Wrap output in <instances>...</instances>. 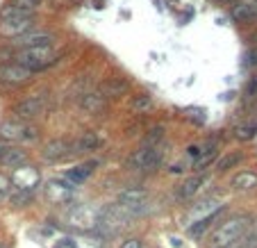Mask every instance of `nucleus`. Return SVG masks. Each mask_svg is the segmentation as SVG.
Segmentation results:
<instances>
[{"label": "nucleus", "mask_w": 257, "mask_h": 248, "mask_svg": "<svg viewBox=\"0 0 257 248\" xmlns=\"http://www.w3.org/2000/svg\"><path fill=\"white\" fill-rule=\"evenodd\" d=\"M57 62V53L53 46H41V48H21L16 53V64L28 68L30 73L34 71H44Z\"/></svg>", "instance_id": "1"}, {"label": "nucleus", "mask_w": 257, "mask_h": 248, "mask_svg": "<svg viewBox=\"0 0 257 248\" xmlns=\"http://www.w3.org/2000/svg\"><path fill=\"white\" fill-rule=\"evenodd\" d=\"M248 228H250V223H248L246 216H232V219L223 221V223L214 230L212 243L216 248H228L232 243H237L248 232Z\"/></svg>", "instance_id": "2"}, {"label": "nucleus", "mask_w": 257, "mask_h": 248, "mask_svg": "<svg viewBox=\"0 0 257 248\" xmlns=\"http://www.w3.org/2000/svg\"><path fill=\"white\" fill-rule=\"evenodd\" d=\"M162 157H164V153H162L160 146L139 148V151L130 157V166L132 169H139V171H155V169H160Z\"/></svg>", "instance_id": "3"}, {"label": "nucleus", "mask_w": 257, "mask_h": 248, "mask_svg": "<svg viewBox=\"0 0 257 248\" xmlns=\"http://www.w3.org/2000/svg\"><path fill=\"white\" fill-rule=\"evenodd\" d=\"M37 137V128L28 126L23 121H5L0 126V139L3 141H23V139H34Z\"/></svg>", "instance_id": "4"}, {"label": "nucleus", "mask_w": 257, "mask_h": 248, "mask_svg": "<svg viewBox=\"0 0 257 248\" xmlns=\"http://www.w3.org/2000/svg\"><path fill=\"white\" fill-rule=\"evenodd\" d=\"M10 178H12V187H14V189H21V191H34L41 182L39 171L34 169V166H28V164L21 166V169H14V173H12Z\"/></svg>", "instance_id": "5"}, {"label": "nucleus", "mask_w": 257, "mask_h": 248, "mask_svg": "<svg viewBox=\"0 0 257 248\" xmlns=\"http://www.w3.org/2000/svg\"><path fill=\"white\" fill-rule=\"evenodd\" d=\"M73 194H75V187H73L66 178H57V180H50L48 185H46V198L55 205L71 203Z\"/></svg>", "instance_id": "6"}, {"label": "nucleus", "mask_w": 257, "mask_h": 248, "mask_svg": "<svg viewBox=\"0 0 257 248\" xmlns=\"http://www.w3.org/2000/svg\"><path fill=\"white\" fill-rule=\"evenodd\" d=\"M34 25V19H5L0 21V37L3 39H21Z\"/></svg>", "instance_id": "7"}, {"label": "nucleus", "mask_w": 257, "mask_h": 248, "mask_svg": "<svg viewBox=\"0 0 257 248\" xmlns=\"http://www.w3.org/2000/svg\"><path fill=\"white\" fill-rule=\"evenodd\" d=\"M34 73H30L28 68L19 66L16 62L0 64V80L7 84H28Z\"/></svg>", "instance_id": "8"}, {"label": "nucleus", "mask_w": 257, "mask_h": 248, "mask_svg": "<svg viewBox=\"0 0 257 248\" xmlns=\"http://www.w3.org/2000/svg\"><path fill=\"white\" fill-rule=\"evenodd\" d=\"M68 221H71L73 228H78V230H91L98 225V214L91 207H87V205H75Z\"/></svg>", "instance_id": "9"}, {"label": "nucleus", "mask_w": 257, "mask_h": 248, "mask_svg": "<svg viewBox=\"0 0 257 248\" xmlns=\"http://www.w3.org/2000/svg\"><path fill=\"white\" fill-rule=\"evenodd\" d=\"M146 200H148V191L141 189V187H130V189L118 194V205H121L123 209H127L130 214L144 207Z\"/></svg>", "instance_id": "10"}, {"label": "nucleus", "mask_w": 257, "mask_h": 248, "mask_svg": "<svg viewBox=\"0 0 257 248\" xmlns=\"http://www.w3.org/2000/svg\"><path fill=\"white\" fill-rule=\"evenodd\" d=\"M41 112H44V98L41 96H28L21 102H16V107H14V114L19 118H23V121L41 116Z\"/></svg>", "instance_id": "11"}, {"label": "nucleus", "mask_w": 257, "mask_h": 248, "mask_svg": "<svg viewBox=\"0 0 257 248\" xmlns=\"http://www.w3.org/2000/svg\"><path fill=\"white\" fill-rule=\"evenodd\" d=\"M28 164V153L21 146H0V166L5 169H21Z\"/></svg>", "instance_id": "12"}, {"label": "nucleus", "mask_w": 257, "mask_h": 248, "mask_svg": "<svg viewBox=\"0 0 257 248\" xmlns=\"http://www.w3.org/2000/svg\"><path fill=\"white\" fill-rule=\"evenodd\" d=\"M73 153V144H68L66 139H53L44 146V157L48 162H62Z\"/></svg>", "instance_id": "13"}, {"label": "nucleus", "mask_w": 257, "mask_h": 248, "mask_svg": "<svg viewBox=\"0 0 257 248\" xmlns=\"http://www.w3.org/2000/svg\"><path fill=\"white\" fill-rule=\"evenodd\" d=\"M130 89V82L127 80H123V78H107L105 82L100 84V96L102 98H118V96H123V93Z\"/></svg>", "instance_id": "14"}, {"label": "nucleus", "mask_w": 257, "mask_h": 248, "mask_svg": "<svg viewBox=\"0 0 257 248\" xmlns=\"http://www.w3.org/2000/svg\"><path fill=\"white\" fill-rule=\"evenodd\" d=\"M55 34L50 32H28L19 39L21 48H41V46H53Z\"/></svg>", "instance_id": "15"}, {"label": "nucleus", "mask_w": 257, "mask_h": 248, "mask_svg": "<svg viewBox=\"0 0 257 248\" xmlns=\"http://www.w3.org/2000/svg\"><path fill=\"white\" fill-rule=\"evenodd\" d=\"M100 137H98V132H93V130H89V132H84L82 137H78V141L73 144V153H91V151H96V148H100Z\"/></svg>", "instance_id": "16"}, {"label": "nucleus", "mask_w": 257, "mask_h": 248, "mask_svg": "<svg viewBox=\"0 0 257 248\" xmlns=\"http://www.w3.org/2000/svg\"><path fill=\"white\" fill-rule=\"evenodd\" d=\"M230 185H232L234 191H255L257 189V173H252V171H241V173L234 175Z\"/></svg>", "instance_id": "17"}, {"label": "nucleus", "mask_w": 257, "mask_h": 248, "mask_svg": "<svg viewBox=\"0 0 257 248\" xmlns=\"http://www.w3.org/2000/svg\"><path fill=\"white\" fill-rule=\"evenodd\" d=\"M232 19L239 21V23L257 21V5H252V3H237L232 7Z\"/></svg>", "instance_id": "18"}, {"label": "nucleus", "mask_w": 257, "mask_h": 248, "mask_svg": "<svg viewBox=\"0 0 257 248\" xmlns=\"http://www.w3.org/2000/svg\"><path fill=\"white\" fill-rule=\"evenodd\" d=\"M203 185H205L203 175H191V178H187V180L182 182V187L178 189V196H180V198H191V196L198 194Z\"/></svg>", "instance_id": "19"}, {"label": "nucleus", "mask_w": 257, "mask_h": 248, "mask_svg": "<svg viewBox=\"0 0 257 248\" xmlns=\"http://www.w3.org/2000/svg\"><path fill=\"white\" fill-rule=\"evenodd\" d=\"M91 171H93V164H80V166H75L73 171H68L66 173V180L71 182L73 187L75 185H80V182H84L91 175Z\"/></svg>", "instance_id": "20"}, {"label": "nucleus", "mask_w": 257, "mask_h": 248, "mask_svg": "<svg viewBox=\"0 0 257 248\" xmlns=\"http://www.w3.org/2000/svg\"><path fill=\"white\" fill-rule=\"evenodd\" d=\"M107 105V98H102L100 93H87V96L82 98V109H87V112H100V109H105Z\"/></svg>", "instance_id": "21"}, {"label": "nucleus", "mask_w": 257, "mask_h": 248, "mask_svg": "<svg viewBox=\"0 0 257 248\" xmlns=\"http://www.w3.org/2000/svg\"><path fill=\"white\" fill-rule=\"evenodd\" d=\"M162 139H164V128L157 126V128H153V130L144 137V141H141V148H155Z\"/></svg>", "instance_id": "22"}, {"label": "nucleus", "mask_w": 257, "mask_h": 248, "mask_svg": "<svg viewBox=\"0 0 257 248\" xmlns=\"http://www.w3.org/2000/svg\"><path fill=\"white\" fill-rule=\"evenodd\" d=\"M153 107V96L151 93H139L132 98V109L135 112H148Z\"/></svg>", "instance_id": "23"}, {"label": "nucleus", "mask_w": 257, "mask_h": 248, "mask_svg": "<svg viewBox=\"0 0 257 248\" xmlns=\"http://www.w3.org/2000/svg\"><path fill=\"white\" fill-rule=\"evenodd\" d=\"M241 160H243L241 153H228V155H223L221 160L216 162V169L218 171H228V169H232L234 164H239Z\"/></svg>", "instance_id": "24"}, {"label": "nucleus", "mask_w": 257, "mask_h": 248, "mask_svg": "<svg viewBox=\"0 0 257 248\" xmlns=\"http://www.w3.org/2000/svg\"><path fill=\"white\" fill-rule=\"evenodd\" d=\"M10 200L14 207H25L28 203H32V191H21V189H12Z\"/></svg>", "instance_id": "25"}, {"label": "nucleus", "mask_w": 257, "mask_h": 248, "mask_svg": "<svg viewBox=\"0 0 257 248\" xmlns=\"http://www.w3.org/2000/svg\"><path fill=\"white\" fill-rule=\"evenodd\" d=\"M218 214H221V212H218ZM218 214H212V216H207V219H198L196 223H191L189 225V234H191V237H200V234H203L205 230L209 228V223H212V221L216 219Z\"/></svg>", "instance_id": "26"}, {"label": "nucleus", "mask_w": 257, "mask_h": 248, "mask_svg": "<svg viewBox=\"0 0 257 248\" xmlns=\"http://www.w3.org/2000/svg\"><path fill=\"white\" fill-rule=\"evenodd\" d=\"M10 5H14V7H19V10H23V12H30V14H34V12L39 10L41 0H10Z\"/></svg>", "instance_id": "27"}, {"label": "nucleus", "mask_w": 257, "mask_h": 248, "mask_svg": "<svg viewBox=\"0 0 257 248\" xmlns=\"http://www.w3.org/2000/svg\"><path fill=\"white\" fill-rule=\"evenodd\" d=\"M12 189H14V187H12V178L7 173H3V171H0V200L10 198Z\"/></svg>", "instance_id": "28"}, {"label": "nucleus", "mask_w": 257, "mask_h": 248, "mask_svg": "<svg viewBox=\"0 0 257 248\" xmlns=\"http://www.w3.org/2000/svg\"><path fill=\"white\" fill-rule=\"evenodd\" d=\"M214 157H216V153H214V151H207V153H205V157L200 155L198 160H196V164H194V171H196V173H200V171H203L207 164H212Z\"/></svg>", "instance_id": "29"}, {"label": "nucleus", "mask_w": 257, "mask_h": 248, "mask_svg": "<svg viewBox=\"0 0 257 248\" xmlns=\"http://www.w3.org/2000/svg\"><path fill=\"white\" fill-rule=\"evenodd\" d=\"M255 132H257V128H237V139H252L255 137Z\"/></svg>", "instance_id": "30"}, {"label": "nucleus", "mask_w": 257, "mask_h": 248, "mask_svg": "<svg viewBox=\"0 0 257 248\" xmlns=\"http://www.w3.org/2000/svg\"><path fill=\"white\" fill-rule=\"evenodd\" d=\"M118 248H144V243H141L139 237H130V239H125V241H121Z\"/></svg>", "instance_id": "31"}, {"label": "nucleus", "mask_w": 257, "mask_h": 248, "mask_svg": "<svg viewBox=\"0 0 257 248\" xmlns=\"http://www.w3.org/2000/svg\"><path fill=\"white\" fill-rule=\"evenodd\" d=\"M53 248H78V246H75V241H73V239H59Z\"/></svg>", "instance_id": "32"}, {"label": "nucleus", "mask_w": 257, "mask_h": 248, "mask_svg": "<svg viewBox=\"0 0 257 248\" xmlns=\"http://www.w3.org/2000/svg\"><path fill=\"white\" fill-rule=\"evenodd\" d=\"M250 64H257V50H252V53H250Z\"/></svg>", "instance_id": "33"}, {"label": "nucleus", "mask_w": 257, "mask_h": 248, "mask_svg": "<svg viewBox=\"0 0 257 248\" xmlns=\"http://www.w3.org/2000/svg\"><path fill=\"white\" fill-rule=\"evenodd\" d=\"M239 248H252V241H246V243H241Z\"/></svg>", "instance_id": "34"}, {"label": "nucleus", "mask_w": 257, "mask_h": 248, "mask_svg": "<svg viewBox=\"0 0 257 248\" xmlns=\"http://www.w3.org/2000/svg\"><path fill=\"white\" fill-rule=\"evenodd\" d=\"M221 3H230V0H221Z\"/></svg>", "instance_id": "35"}, {"label": "nucleus", "mask_w": 257, "mask_h": 248, "mask_svg": "<svg viewBox=\"0 0 257 248\" xmlns=\"http://www.w3.org/2000/svg\"><path fill=\"white\" fill-rule=\"evenodd\" d=\"M0 248H5V246H0Z\"/></svg>", "instance_id": "36"}]
</instances>
